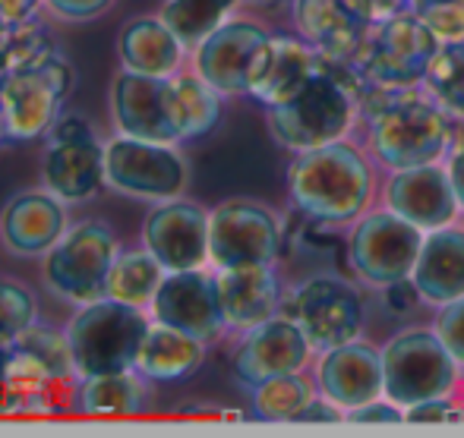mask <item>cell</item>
I'll return each mask as SVG.
<instances>
[{"label": "cell", "instance_id": "10", "mask_svg": "<svg viewBox=\"0 0 464 438\" xmlns=\"http://www.w3.org/2000/svg\"><path fill=\"white\" fill-rule=\"evenodd\" d=\"M104 180L136 199H178L187 186V161L171 142L117 136L104 146Z\"/></svg>", "mask_w": 464, "mask_h": 438}, {"label": "cell", "instance_id": "9", "mask_svg": "<svg viewBox=\"0 0 464 438\" xmlns=\"http://www.w3.org/2000/svg\"><path fill=\"white\" fill-rule=\"evenodd\" d=\"M423 237L427 233L420 227L404 221L392 208L367 212L354 221V231L348 237V262L363 284L382 290L392 281L411 278Z\"/></svg>", "mask_w": 464, "mask_h": 438}, {"label": "cell", "instance_id": "37", "mask_svg": "<svg viewBox=\"0 0 464 438\" xmlns=\"http://www.w3.org/2000/svg\"><path fill=\"white\" fill-rule=\"evenodd\" d=\"M29 325H35V297L25 287L0 281V348L16 344Z\"/></svg>", "mask_w": 464, "mask_h": 438}, {"label": "cell", "instance_id": "45", "mask_svg": "<svg viewBox=\"0 0 464 438\" xmlns=\"http://www.w3.org/2000/svg\"><path fill=\"white\" fill-rule=\"evenodd\" d=\"M446 171H449V180H452V189H455V199H459V208L464 212V142L449 152V161H446Z\"/></svg>", "mask_w": 464, "mask_h": 438}, {"label": "cell", "instance_id": "13", "mask_svg": "<svg viewBox=\"0 0 464 438\" xmlns=\"http://www.w3.org/2000/svg\"><path fill=\"white\" fill-rule=\"evenodd\" d=\"M291 316L306 331L316 353L354 341L363 328V303L342 278H306L294 290Z\"/></svg>", "mask_w": 464, "mask_h": 438}, {"label": "cell", "instance_id": "24", "mask_svg": "<svg viewBox=\"0 0 464 438\" xmlns=\"http://www.w3.org/2000/svg\"><path fill=\"white\" fill-rule=\"evenodd\" d=\"M423 303L442 306L464 297V231L446 224L423 237L420 256L411 271Z\"/></svg>", "mask_w": 464, "mask_h": 438}, {"label": "cell", "instance_id": "15", "mask_svg": "<svg viewBox=\"0 0 464 438\" xmlns=\"http://www.w3.org/2000/svg\"><path fill=\"white\" fill-rule=\"evenodd\" d=\"M149 309H152L155 322L174 325V328L187 331L206 344L221 338V331L227 328L218 300V284H215V274H208L206 268L168 271Z\"/></svg>", "mask_w": 464, "mask_h": 438}, {"label": "cell", "instance_id": "3", "mask_svg": "<svg viewBox=\"0 0 464 438\" xmlns=\"http://www.w3.org/2000/svg\"><path fill=\"white\" fill-rule=\"evenodd\" d=\"M455 117L430 91L417 86L395 89V95L370 117V152L389 171L436 165L452 152Z\"/></svg>", "mask_w": 464, "mask_h": 438}, {"label": "cell", "instance_id": "36", "mask_svg": "<svg viewBox=\"0 0 464 438\" xmlns=\"http://www.w3.org/2000/svg\"><path fill=\"white\" fill-rule=\"evenodd\" d=\"M16 348H23L25 353L38 359L44 369L51 372L54 382H63L76 372V363H73V350H70V338L61 335V331L48 328V325H29V328L19 335Z\"/></svg>", "mask_w": 464, "mask_h": 438}, {"label": "cell", "instance_id": "29", "mask_svg": "<svg viewBox=\"0 0 464 438\" xmlns=\"http://www.w3.org/2000/svg\"><path fill=\"white\" fill-rule=\"evenodd\" d=\"M165 274H168L165 265H161L146 246H142V250H123V252H117L114 265H111L108 297L146 309V306H152L155 290H159Z\"/></svg>", "mask_w": 464, "mask_h": 438}, {"label": "cell", "instance_id": "22", "mask_svg": "<svg viewBox=\"0 0 464 438\" xmlns=\"http://www.w3.org/2000/svg\"><path fill=\"white\" fill-rule=\"evenodd\" d=\"M67 231V212L54 193H19L6 202L0 237L13 256H44Z\"/></svg>", "mask_w": 464, "mask_h": 438}, {"label": "cell", "instance_id": "19", "mask_svg": "<svg viewBox=\"0 0 464 438\" xmlns=\"http://www.w3.org/2000/svg\"><path fill=\"white\" fill-rule=\"evenodd\" d=\"M142 243L165 271L202 268L208 262V214L193 202L168 199L146 218Z\"/></svg>", "mask_w": 464, "mask_h": 438}, {"label": "cell", "instance_id": "39", "mask_svg": "<svg viewBox=\"0 0 464 438\" xmlns=\"http://www.w3.org/2000/svg\"><path fill=\"white\" fill-rule=\"evenodd\" d=\"M436 335L442 338V344L449 348L459 366L464 369V297L452 300V303L436 306V322H433Z\"/></svg>", "mask_w": 464, "mask_h": 438}, {"label": "cell", "instance_id": "14", "mask_svg": "<svg viewBox=\"0 0 464 438\" xmlns=\"http://www.w3.org/2000/svg\"><path fill=\"white\" fill-rule=\"evenodd\" d=\"M111 114L123 136L152 142H180L171 76H146L123 70L111 86Z\"/></svg>", "mask_w": 464, "mask_h": 438}, {"label": "cell", "instance_id": "42", "mask_svg": "<svg viewBox=\"0 0 464 438\" xmlns=\"http://www.w3.org/2000/svg\"><path fill=\"white\" fill-rule=\"evenodd\" d=\"M382 300H385V309L392 316H408L411 309L423 303L420 290H417L414 278H401V281H392V284L382 287Z\"/></svg>", "mask_w": 464, "mask_h": 438}, {"label": "cell", "instance_id": "6", "mask_svg": "<svg viewBox=\"0 0 464 438\" xmlns=\"http://www.w3.org/2000/svg\"><path fill=\"white\" fill-rule=\"evenodd\" d=\"M436 48L440 42L427 29V23L414 10H401L382 23H372L351 61L357 63L367 82L411 89L423 86Z\"/></svg>", "mask_w": 464, "mask_h": 438}, {"label": "cell", "instance_id": "28", "mask_svg": "<svg viewBox=\"0 0 464 438\" xmlns=\"http://www.w3.org/2000/svg\"><path fill=\"white\" fill-rule=\"evenodd\" d=\"M76 404L89 416H130L142 414L149 404V391L136 369L86 376L76 391Z\"/></svg>", "mask_w": 464, "mask_h": 438}, {"label": "cell", "instance_id": "7", "mask_svg": "<svg viewBox=\"0 0 464 438\" xmlns=\"http://www.w3.org/2000/svg\"><path fill=\"white\" fill-rule=\"evenodd\" d=\"M70 89L73 67L61 54L42 67L13 70L0 86V142H32L48 136Z\"/></svg>", "mask_w": 464, "mask_h": 438}, {"label": "cell", "instance_id": "23", "mask_svg": "<svg viewBox=\"0 0 464 438\" xmlns=\"http://www.w3.org/2000/svg\"><path fill=\"white\" fill-rule=\"evenodd\" d=\"M294 25L319 54L351 61L367 38L370 25L351 0H291Z\"/></svg>", "mask_w": 464, "mask_h": 438}, {"label": "cell", "instance_id": "44", "mask_svg": "<svg viewBox=\"0 0 464 438\" xmlns=\"http://www.w3.org/2000/svg\"><path fill=\"white\" fill-rule=\"evenodd\" d=\"M114 0H48V6L61 19H95L104 13Z\"/></svg>", "mask_w": 464, "mask_h": 438}, {"label": "cell", "instance_id": "2", "mask_svg": "<svg viewBox=\"0 0 464 438\" xmlns=\"http://www.w3.org/2000/svg\"><path fill=\"white\" fill-rule=\"evenodd\" d=\"M291 202L313 224H354L376 195L370 158L348 139L294 155L287 167Z\"/></svg>", "mask_w": 464, "mask_h": 438}, {"label": "cell", "instance_id": "33", "mask_svg": "<svg viewBox=\"0 0 464 438\" xmlns=\"http://www.w3.org/2000/svg\"><path fill=\"white\" fill-rule=\"evenodd\" d=\"M237 4L240 0H165L161 19L178 32L180 42L196 48L208 32L231 19Z\"/></svg>", "mask_w": 464, "mask_h": 438}, {"label": "cell", "instance_id": "51", "mask_svg": "<svg viewBox=\"0 0 464 438\" xmlns=\"http://www.w3.org/2000/svg\"><path fill=\"white\" fill-rule=\"evenodd\" d=\"M259 4H281V0H259Z\"/></svg>", "mask_w": 464, "mask_h": 438}, {"label": "cell", "instance_id": "34", "mask_svg": "<svg viewBox=\"0 0 464 438\" xmlns=\"http://www.w3.org/2000/svg\"><path fill=\"white\" fill-rule=\"evenodd\" d=\"M423 89L455 117L464 120V38L440 44L423 76Z\"/></svg>", "mask_w": 464, "mask_h": 438}, {"label": "cell", "instance_id": "20", "mask_svg": "<svg viewBox=\"0 0 464 438\" xmlns=\"http://www.w3.org/2000/svg\"><path fill=\"white\" fill-rule=\"evenodd\" d=\"M319 67V51L304 35H269L250 70L246 95L266 110L287 104Z\"/></svg>", "mask_w": 464, "mask_h": 438}, {"label": "cell", "instance_id": "25", "mask_svg": "<svg viewBox=\"0 0 464 438\" xmlns=\"http://www.w3.org/2000/svg\"><path fill=\"white\" fill-rule=\"evenodd\" d=\"M42 180L48 193L61 202H82L102 189L104 180V148L98 139L51 142L42 165Z\"/></svg>", "mask_w": 464, "mask_h": 438}, {"label": "cell", "instance_id": "4", "mask_svg": "<svg viewBox=\"0 0 464 438\" xmlns=\"http://www.w3.org/2000/svg\"><path fill=\"white\" fill-rule=\"evenodd\" d=\"M149 325L152 322L140 306L121 303V300L104 297L98 303L82 306L67 328L76 376L86 378L133 369Z\"/></svg>", "mask_w": 464, "mask_h": 438}, {"label": "cell", "instance_id": "16", "mask_svg": "<svg viewBox=\"0 0 464 438\" xmlns=\"http://www.w3.org/2000/svg\"><path fill=\"white\" fill-rule=\"evenodd\" d=\"M269 32L253 19H225L196 44V73L221 95H246L250 70Z\"/></svg>", "mask_w": 464, "mask_h": 438}, {"label": "cell", "instance_id": "5", "mask_svg": "<svg viewBox=\"0 0 464 438\" xmlns=\"http://www.w3.org/2000/svg\"><path fill=\"white\" fill-rule=\"evenodd\" d=\"M385 397L398 407H414L459 388L461 366L436 328H404L382 344Z\"/></svg>", "mask_w": 464, "mask_h": 438}, {"label": "cell", "instance_id": "46", "mask_svg": "<svg viewBox=\"0 0 464 438\" xmlns=\"http://www.w3.org/2000/svg\"><path fill=\"white\" fill-rule=\"evenodd\" d=\"M38 4H42V0H0V16L10 25L25 23V19L35 16Z\"/></svg>", "mask_w": 464, "mask_h": 438}, {"label": "cell", "instance_id": "11", "mask_svg": "<svg viewBox=\"0 0 464 438\" xmlns=\"http://www.w3.org/2000/svg\"><path fill=\"white\" fill-rule=\"evenodd\" d=\"M281 256V224L266 205L250 199H227L208 214V262L276 265Z\"/></svg>", "mask_w": 464, "mask_h": 438}, {"label": "cell", "instance_id": "31", "mask_svg": "<svg viewBox=\"0 0 464 438\" xmlns=\"http://www.w3.org/2000/svg\"><path fill=\"white\" fill-rule=\"evenodd\" d=\"M316 382L306 372H287L253 388V416L263 423H294L297 414L316 397Z\"/></svg>", "mask_w": 464, "mask_h": 438}, {"label": "cell", "instance_id": "1", "mask_svg": "<svg viewBox=\"0 0 464 438\" xmlns=\"http://www.w3.org/2000/svg\"><path fill=\"white\" fill-rule=\"evenodd\" d=\"M363 86H367V80L354 61L319 54V67L313 80L287 104L269 108L272 139L294 155L348 139L354 120L361 117L357 98H361Z\"/></svg>", "mask_w": 464, "mask_h": 438}, {"label": "cell", "instance_id": "49", "mask_svg": "<svg viewBox=\"0 0 464 438\" xmlns=\"http://www.w3.org/2000/svg\"><path fill=\"white\" fill-rule=\"evenodd\" d=\"M10 76V67H6V61H4V51H0V86H4V80Z\"/></svg>", "mask_w": 464, "mask_h": 438}, {"label": "cell", "instance_id": "41", "mask_svg": "<svg viewBox=\"0 0 464 438\" xmlns=\"http://www.w3.org/2000/svg\"><path fill=\"white\" fill-rule=\"evenodd\" d=\"M404 416H408V423H461L464 410L449 395H442L414 404V407L404 410Z\"/></svg>", "mask_w": 464, "mask_h": 438}, {"label": "cell", "instance_id": "17", "mask_svg": "<svg viewBox=\"0 0 464 438\" xmlns=\"http://www.w3.org/2000/svg\"><path fill=\"white\" fill-rule=\"evenodd\" d=\"M382 202L385 208L401 214L404 221L420 227L423 233L455 224V218L461 212L459 199H455L452 180H449V171L442 161L392 171L382 189Z\"/></svg>", "mask_w": 464, "mask_h": 438}, {"label": "cell", "instance_id": "38", "mask_svg": "<svg viewBox=\"0 0 464 438\" xmlns=\"http://www.w3.org/2000/svg\"><path fill=\"white\" fill-rule=\"evenodd\" d=\"M408 10L427 23L440 44L464 38V0H408Z\"/></svg>", "mask_w": 464, "mask_h": 438}, {"label": "cell", "instance_id": "26", "mask_svg": "<svg viewBox=\"0 0 464 438\" xmlns=\"http://www.w3.org/2000/svg\"><path fill=\"white\" fill-rule=\"evenodd\" d=\"M184 48L187 44L161 16H140L121 32L117 54H121L123 70H130V73L174 76L184 61Z\"/></svg>", "mask_w": 464, "mask_h": 438}, {"label": "cell", "instance_id": "32", "mask_svg": "<svg viewBox=\"0 0 464 438\" xmlns=\"http://www.w3.org/2000/svg\"><path fill=\"white\" fill-rule=\"evenodd\" d=\"M0 369L10 385L13 404H16V414L25 410H42V404H48V385L54 382L51 372L38 363L32 353L23 348L10 344V348H0Z\"/></svg>", "mask_w": 464, "mask_h": 438}, {"label": "cell", "instance_id": "18", "mask_svg": "<svg viewBox=\"0 0 464 438\" xmlns=\"http://www.w3.org/2000/svg\"><path fill=\"white\" fill-rule=\"evenodd\" d=\"M316 388L342 410H354L385 395L382 348L354 338L319 353Z\"/></svg>", "mask_w": 464, "mask_h": 438}, {"label": "cell", "instance_id": "12", "mask_svg": "<svg viewBox=\"0 0 464 438\" xmlns=\"http://www.w3.org/2000/svg\"><path fill=\"white\" fill-rule=\"evenodd\" d=\"M316 348L310 344L306 331L294 316H272L266 322L244 331V341L234 350V378L244 388L269 382L287 372H304L310 366Z\"/></svg>", "mask_w": 464, "mask_h": 438}, {"label": "cell", "instance_id": "8", "mask_svg": "<svg viewBox=\"0 0 464 438\" xmlns=\"http://www.w3.org/2000/svg\"><path fill=\"white\" fill-rule=\"evenodd\" d=\"M117 259V240L102 221H80L63 231L48 250L44 281L57 297L70 303H98L108 297V274Z\"/></svg>", "mask_w": 464, "mask_h": 438}, {"label": "cell", "instance_id": "35", "mask_svg": "<svg viewBox=\"0 0 464 438\" xmlns=\"http://www.w3.org/2000/svg\"><path fill=\"white\" fill-rule=\"evenodd\" d=\"M0 51H4L6 67L13 70H29V67H42L51 57H57V48L51 42V35L35 23V19H25L6 29V35L0 38Z\"/></svg>", "mask_w": 464, "mask_h": 438}, {"label": "cell", "instance_id": "27", "mask_svg": "<svg viewBox=\"0 0 464 438\" xmlns=\"http://www.w3.org/2000/svg\"><path fill=\"white\" fill-rule=\"evenodd\" d=\"M206 359V341L165 322H152L133 369L149 382H184Z\"/></svg>", "mask_w": 464, "mask_h": 438}, {"label": "cell", "instance_id": "21", "mask_svg": "<svg viewBox=\"0 0 464 438\" xmlns=\"http://www.w3.org/2000/svg\"><path fill=\"white\" fill-rule=\"evenodd\" d=\"M221 312L227 328L250 331L253 325L266 322L278 312L281 284L272 265H231L215 268Z\"/></svg>", "mask_w": 464, "mask_h": 438}, {"label": "cell", "instance_id": "47", "mask_svg": "<svg viewBox=\"0 0 464 438\" xmlns=\"http://www.w3.org/2000/svg\"><path fill=\"white\" fill-rule=\"evenodd\" d=\"M370 10H372V23H382V19L408 10V0H370Z\"/></svg>", "mask_w": 464, "mask_h": 438}, {"label": "cell", "instance_id": "43", "mask_svg": "<svg viewBox=\"0 0 464 438\" xmlns=\"http://www.w3.org/2000/svg\"><path fill=\"white\" fill-rule=\"evenodd\" d=\"M48 139L51 142H76V139H95V133L82 114H61L54 120V127H51Z\"/></svg>", "mask_w": 464, "mask_h": 438}, {"label": "cell", "instance_id": "40", "mask_svg": "<svg viewBox=\"0 0 464 438\" xmlns=\"http://www.w3.org/2000/svg\"><path fill=\"white\" fill-rule=\"evenodd\" d=\"M344 423H354V426H395V423H408V416H404V407H398L395 401H389L382 395L354 410H344Z\"/></svg>", "mask_w": 464, "mask_h": 438}, {"label": "cell", "instance_id": "30", "mask_svg": "<svg viewBox=\"0 0 464 438\" xmlns=\"http://www.w3.org/2000/svg\"><path fill=\"white\" fill-rule=\"evenodd\" d=\"M171 86H174V108H178L180 142H193L212 133L221 120V91L208 86L199 73L171 76Z\"/></svg>", "mask_w": 464, "mask_h": 438}, {"label": "cell", "instance_id": "48", "mask_svg": "<svg viewBox=\"0 0 464 438\" xmlns=\"http://www.w3.org/2000/svg\"><path fill=\"white\" fill-rule=\"evenodd\" d=\"M13 414H16V404H13L10 385H6L4 369H0V416H13Z\"/></svg>", "mask_w": 464, "mask_h": 438}, {"label": "cell", "instance_id": "50", "mask_svg": "<svg viewBox=\"0 0 464 438\" xmlns=\"http://www.w3.org/2000/svg\"><path fill=\"white\" fill-rule=\"evenodd\" d=\"M6 29H10V23H6V19H4V16H0V38H4V35H6Z\"/></svg>", "mask_w": 464, "mask_h": 438}]
</instances>
